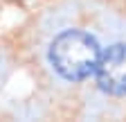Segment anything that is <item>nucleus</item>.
<instances>
[{
	"label": "nucleus",
	"mask_w": 126,
	"mask_h": 122,
	"mask_svg": "<svg viewBox=\"0 0 126 122\" xmlns=\"http://www.w3.org/2000/svg\"><path fill=\"white\" fill-rule=\"evenodd\" d=\"M99 57L97 39L81 29H65L50 43V63L68 81H81L94 75Z\"/></svg>",
	"instance_id": "nucleus-1"
},
{
	"label": "nucleus",
	"mask_w": 126,
	"mask_h": 122,
	"mask_svg": "<svg viewBox=\"0 0 126 122\" xmlns=\"http://www.w3.org/2000/svg\"><path fill=\"white\" fill-rule=\"evenodd\" d=\"M94 77L104 93L126 95V43H115L101 52Z\"/></svg>",
	"instance_id": "nucleus-2"
}]
</instances>
